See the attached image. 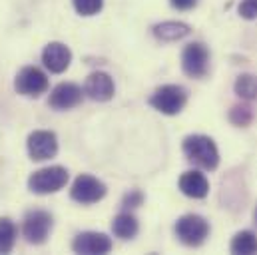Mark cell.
I'll return each mask as SVG.
<instances>
[{
    "label": "cell",
    "instance_id": "cell-1",
    "mask_svg": "<svg viewBox=\"0 0 257 255\" xmlns=\"http://www.w3.org/2000/svg\"><path fill=\"white\" fill-rule=\"evenodd\" d=\"M186 158L193 162L195 166L203 168V170H215L217 164H219V152H217V146L211 138L207 136H201V134H193L188 136L184 140V146H182Z\"/></svg>",
    "mask_w": 257,
    "mask_h": 255
},
{
    "label": "cell",
    "instance_id": "cell-10",
    "mask_svg": "<svg viewBox=\"0 0 257 255\" xmlns=\"http://www.w3.org/2000/svg\"><path fill=\"white\" fill-rule=\"evenodd\" d=\"M114 92H116V86H114V80L110 74L106 72H92L88 78H86V84H84V94L96 102H108L114 98Z\"/></svg>",
    "mask_w": 257,
    "mask_h": 255
},
{
    "label": "cell",
    "instance_id": "cell-23",
    "mask_svg": "<svg viewBox=\"0 0 257 255\" xmlns=\"http://www.w3.org/2000/svg\"><path fill=\"white\" fill-rule=\"evenodd\" d=\"M142 201H144L142 191L134 190L124 197V203H122V205H124V207H138V205H142Z\"/></svg>",
    "mask_w": 257,
    "mask_h": 255
},
{
    "label": "cell",
    "instance_id": "cell-16",
    "mask_svg": "<svg viewBox=\"0 0 257 255\" xmlns=\"http://www.w3.org/2000/svg\"><path fill=\"white\" fill-rule=\"evenodd\" d=\"M112 231L120 239H132L138 233V219L130 213H120L112 221Z\"/></svg>",
    "mask_w": 257,
    "mask_h": 255
},
{
    "label": "cell",
    "instance_id": "cell-5",
    "mask_svg": "<svg viewBox=\"0 0 257 255\" xmlns=\"http://www.w3.org/2000/svg\"><path fill=\"white\" fill-rule=\"evenodd\" d=\"M50 231H52V215L48 211L34 209V211L26 213L24 223H22V233L28 243H32V245L44 243L48 239Z\"/></svg>",
    "mask_w": 257,
    "mask_h": 255
},
{
    "label": "cell",
    "instance_id": "cell-7",
    "mask_svg": "<svg viewBox=\"0 0 257 255\" xmlns=\"http://www.w3.org/2000/svg\"><path fill=\"white\" fill-rule=\"evenodd\" d=\"M104 195H106V186L98 178L88 176V174L78 176L76 182L72 184V190H70V197L82 205L96 203V201L104 199Z\"/></svg>",
    "mask_w": 257,
    "mask_h": 255
},
{
    "label": "cell",
    "instance_id": "cell-19",
    "mask_svg": "<svg viewBox=\"0 0 257 255\" xmlns=\"http://www.w3.org/2000/svg\"><path fill=\"white\" fill-rule=\"evenodd\" d=\"M233 90L239 98L243 100H255L257 98V76L251 74H241L235 84H233Z\"/></svg>",
    "mask_w": 257,
    "mask_h": 255
},
{
    "label": "cell",
    "instance_id": "cell-3",
    "mask_svg": "<svg viewBox=\"0 0 257 255\" xmlns=\"http://www.w3.org/2000/svg\"><path fill=\"white\" fill-rule=\"evenodd\" d=\"M66 184H68V170L62 166H50V168L38 170L28 180L30 191H34L38 195L54 193V191L62 190Z\"/></svg>",
    "mask_w": 257,
    "mask_h": 255
},
{
    "label": "cell",
    "instance_id": "cell-9",
    "mask_svg": "<svg viewBox=\"0 0 257 255\" xmlns=\"http://www.w3.org/2000/svg\"><path fill=\"white\" fill-rule=\"evenodd\" d=\"M209 64V52L203 44L192 42L182 52V70L190 78H203Z\"/></svg>",
    "mask_w": 257,
    "mask_h": 255
},
{
    "label": "cell",
    "instance_id": "cell-14",
    "mask_svg": "<svg viewBox=\"0 0 257 255\" xmlns=\"http://www.w3.org/2000/svg\"><path fill=\"white\" fill-rule=\"evenodd\" d=\"M180 190H182L184 195H188V197L203 199L209 193V184H207V180H205L203 174L192 170V172L182 174V178H180Z\"/></svg>",
    "mask_w": 257,
    "mask_h": 255
},
{
    "label": "cell",
    "instance_id": "cell-13",
    "mask_svg": "<svg viewBox=\"0 0 257 255\" xmlns=\"http://www.w3.org/2000/svg\"><path fill=\"white\" fill-rule=\"evenodd\" d=\"M42 62L52 74H62L72 62V52L62 42H50L42 52Z\"/></svg>",
    "mask_w": 257,
    "mask_h": 255
},
{
    "label": "cell",
    "instance_id": "cell-15",
    "mask_svg": "<svg viewBox=\"0 0 257 255\" xmlns=\"http://www.w3.org/2000/svg\"><path fill=\"white\" fill-rule=\"evenodd\" d=\"M192 32V28L184 22H176V20H168V22H162V24H156L154 26V36L158 40H164V42H176V40H182L186 38L188 34Z\"/></svg>",
    "mask_w": 257,
    "mask_h": 255
},
{
    "label": "cell",
    "instance_id": "cell-18",
    "mask_svg": "<svg viewBox=\"0 0 257 255\" xmlns=\"http://www.w3.org/2000/svg\"><path fill=\"white\" fill-rule=\"evenodd\" d=\"M16 243V225L8 217H0V253H10Z\"/></svg>",
    "mask_w": 257,
    "mask_h": 255
},
{
    "label": "cell",
    "instance_id": "cell-21",
    "mask_svg": "<svg viewBox=\"0 0 257 255\" xmlns=\"http://www.w3.org/2000/svg\"><path fill=\"white\" fill-rule=\"evenodd\" d=\"M251 118H253V114H251V110L245 108V106H235V108L231 110V114H229V120H231L235 126H247V124L251 122Z\"/></svg>",
    "mask_w": 257,
    "mask_h": 255
},
{
    "label": "cell",
    "instance_id": "cell-17",
    "mask_svg": "<svg viewBox=\"0 0 257 255\" xmlns=\"http://www.w3.org/2000/svg\"><path fill=\"white\" fill-rule=\"evenodd\" d=\"M231 251L241 255L257 253V237L251 231H239L235 233V237L231 239Z\"/></svg>",
    "mask_w": 257,
    "mask_h": 255
},
{
    "label": "cell",
    "instance_id": "cell-24",
    "mask_svg": "<svg viewBox=\"0 0 257 255\" xmlns=\"http://www.w3.org/2000/svg\"><path fill=\"white\" fill-rule=\"evenodd\" d=\"M170 2H172V6L178 8V10H192L193 6L197 4V0H170Z\"/></svg>",
    "mask_w": 257,
    "mask_h": 255
},
{
    "label": "cell",
    "instance_id": "cell-22",
    "mask_svg": "<svg viewBox=\"0 0 257 255\" xmlns=\"http://www.w3.org/2000/svg\"><path fill=\"white\" fill-rule=\"evenodd\" d=\"M239 16L245 20L257 18V0H241L239 4Z\"/></svg>",
    "mask_w": 257,
    "mask_h": 255
},
{
    "label": "cell",
    "instance_id": "cell-8",
    "mask_svg": "<svg viewBox=\"0 0 257 255\" xmlns=\"http://www.w3.org/2000/svg\"><path fill=\"white\" fill-rule=\"evenodd\" d=\"M28 154L34 162H44L56 156L58 152V138L54 132L48 130H36L28 136Z\"/></svg>",
    "mask_w": 257,
    "mask_h": 255
},
{
    "label": "cell",
    "instance_id": "cell-20",
    "mask_svg": "<svg viewBox=\"0 0 257 255\" xmlns=\"http://www.w3.org/2000/svg\"><path fill=\"white\" fill-rule=\"evenodd\" d=\"M72 4H74V8H76L78 14H82V16H94V14H98L102 10L104 0H72Z\"/></svg>",
    "mask_w": 257,
    "mask_h": 255
},
{
    "label": "cell",
    "instance_id": "cell-4",
    "mask_svg": "<svg viewBox=\"0 0 257 255\" xmlns=\"http://www.w3.org/2000/svg\"><path fill=\"white\" fill-rule=\"evenodd\" d=\"M176 235L184 245L197 247L205 241V237L209 235V223L195 213H188L184 217L178 219L176 223Z\"/></svg>",
    "mask_w": 257,
    "mask_h": 255
},
{
    "label": "cell",
    "instance_id": "cell-12",
    "mask_svg": "<svg viewBox=\"0 0 257 255\" xmlns=\"http://www.w3.org/2000/svg\"><path fill=\"white\" fill-rule=\"evenodd\" d=\"M80 102H82V88L72 84V82L58 84L52 90L50 100H48V104L54 110H70V108H76Z\"/></svg>",
    "mask_w": 257,
    "mask_h": 255
},
{
    "label": "cell",
    "instance_id": "cell-6",
    "mask_svg": "<svg viewBox=\"0 0 257 255\" xmlns=\"http://www.w3.org/2000/svg\"><path fill=\"white\" fill-rule=\"evenodd\" d=\"M14 88L18 94H22L26 98H38L40 94H44L48 90V78L40 68L26 66L18 72V76L14 80Z\"/></svg>",
    "mask_w": 257,
    "mask_h": 255
},
{
    "label": "cell",
    "instance_id": "cell-2",
    "mask_svg": "<svg viewBox=\"0 0 257 255\" xmlns=\"http://www.w3.org/2000/svg\"><path fill=\"white\" fill-rule=\"evenodd\" d=\"M186 102H188V92L178 84H166V86L158 88L150 98V106L166 116L180 114L184 110Z\"/></svg>",
    "mask_w": 257,
    "mask_h": 255
},
{
    "label": "cell",
    "instance_id": "cell-25",
    "mask_svg": "<svg viewBox=\"0 0 257 255\" xmlns=\"http://www.w3.org/2000/svg\"><path fill=\"white\" fill-rule=\"evenodd\" d=\"M253 219H255V223H257V209H255V213H253Z\"/></svg>",
    "mask_w": 257,
    "mask_h": 255
},
{
    "label": "cell",
    "instance_id": "cell-11",
    "mask_svg": "<svg viewBox=\"0 0 257 255\" xmlns=\"http://www.w3.org/2000/svg\"><path fill=\"white\" fill-rule=\"evenodd\" d=\"M72 249L76 253H86V255L108 253L112 249V239L106 233L84 231V233H78L76 235V239L72 241Z\"/></svg>",
    "mask_w": 257,
    "mask_h": 255
}]
</instances>
